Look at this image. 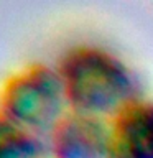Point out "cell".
Returning <instances> with one entry per match:
<instances>
[{
    "label": "cell",
    "mask_w": 153,
    "mask_h": 158,
    "mask_svg": "<svg viewBox=\"0 0 153 158\" xmlns=\"http://www.w3.org/2000/svg\"><path fill=\"white\" fill-rule=\"evenodd\" d=\"M68 107L109 117L123 104L140 97V84L128 66L97 46H72L56 61Z\"/></svg>",
    "instance_id": "obj_1"
},
{
    "label": "cell",
    "mask_w": 153,
    "mask_h": 158,
    "mask_svg": "<svg viewBox=\"0 0 153 158\" xmlns=\"http://www.w3.org/2000/svg\"><path fill=\"white\" fill-rule=\"evenodd\" d=\"M66 109L63 81L48 64H25L0 82V115L35 137L48 140Z\"/></svg>",
    "instance_id": "obj_2"
},
{
    "label": "cell",
    "mask_w": 153,
    "mask_h": 158,
    "mask_svg": "<svg viewBox=\"0 0 153 158\" xmlns=\"http://www.w3.org/2000/svg\"><path fill=\"white\" fill-rule=\"evenodd\" d=\"M107 117L66 109L48 135L54 158H107Z\"/></svg>",
    "instance_id": "obj_3"
},
{
    "label": "cell",
    "mask_w": 153,
    "mask_h": 158,
    "mask_svg": "<svg viewBox=\"0 0 153 158\" xmlns=\"http://www.w3.org/2000/svg\"><path fill=\"white\" fill-rule=\"evenodd\" d=\"M107 158H153V101L137 97L107 117Z\"/></svg>",
    "instance_id": "obj_4"
},
{
    "label": "cell",
    "mask_w": 153,
    "mask_h": 158,
    "mask_svg": "<svg viewBox=\"0 0 153 158\" xmlns=\"http://www.w3.org/2000/svg\"><path fill=\"white\" fill-rule=\"evenodd\" d=\"M49 155L48 143L22 130L0 115V158H43Z\"/></svg>",
    "instance_id": "obj_5"
},
{
    "label": "cell",
    "mask_w": 153,
    "mask_h": 158,
    "mask_svg": "<svg viewBox=\"0 0 153 158\" xmlns=\"http://www.w3.org/2000/svg\"><path fill=\"white\" fill-rule=\"evenodd\" d=\"M43 158H54V156H51V155H46V156H43Z\"/></svg>",
    "instance_id": "obj_6"
}]
</instances>
